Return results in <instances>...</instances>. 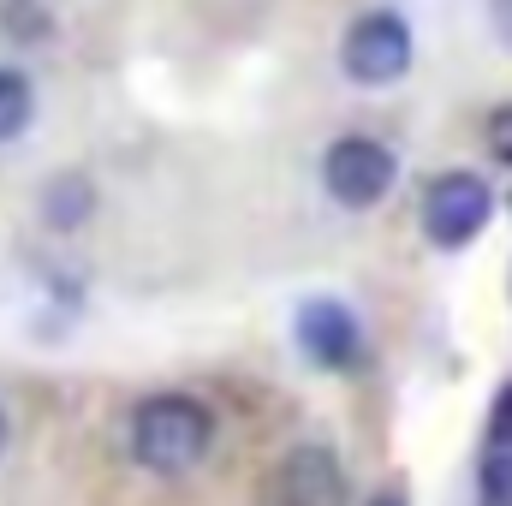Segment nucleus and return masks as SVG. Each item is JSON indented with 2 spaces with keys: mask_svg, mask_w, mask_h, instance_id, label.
Listing matches in <instances>:
<instances>
[{
  "mask_svg": "<svg viewBox=\"0 0 512 506\" xmlns=\"http://www.w3.org/2000/svg\"><path fill=\"white\" fill-rule=\"evenodd\" d=\"M126 447H131V459H137V471H149V477H185V471H197L215 453V411H209V399L179 393V387L149 393L131 411Z\"/></svg>",
  "mask_w": 512,
  "mask_h": 506,
  "instance_id": "obj_1",
  "label": "nucleus"
},
{
  "mask_svg": "<svg viewBox=\"0 0 512 506\" xmlns=\"http://www.w3.org/2000/svg\"><path fill=\"white\" fill-rule=\"evenodd\" d=\"M417 221H423V239L435 251H465L471 239H483V227L495 221V191L483 173L471 167H447L423 185V203H417Z\"/></svg>",
  "mask_w": 512,
  "mask_h": 506,
  "instance_id": "obj_2",
  "label": "nucleus"
},
{
  "mask_svg": "<svg viewBox=\"0 0 512 506\" xmlns=\"http://www.w3.org/2000/svg\"><path fill=\"white\" fill-rule=\"evenodd\" d=\"M411 54H417V42H411V24L399 18V12H358L352 24H346V36H340V72L352 78V84H364V90H387V84H399L405 72H411Z\"/></svg>",
  "mask_w": 512,
  "mask_h": 506,
  "instance_id": "obj_3",
  "label": "nucleus"
},
{
  "mask_svg": "<svg viewBox=\"0 0 512 506\" xmlns=\"http://www.w3.org/2000/svg\"><path fill=\"white\" fill-rule=\"evenodd\" d=\"M393 179H399V155L387 149L382 137L346 131V137H334V143L322 149V191H328L340 209H352V215L376 209L387 191H393Z\"/></svg>",
  "mask_w": 512,
  "mask_h": 506,
  "instance_id": "obj_4",
  "label": "nucleus"
},
{
  "mask_svg": "<svg viewBox=\"0 0 512 506\" xmlns=\"http://www.w3.org/2000/svg\"><path fill=\"white\" fill-rule=\"evenodd\" d=\"M292 334H298V352H304L316 370L346 376V370L364 364V328H358L352 304H340V298H304Z\"/></svg>",
  "mask_w": 512,
  "mask_h": 506,
  "instance_id": "obj_5",
  "label": "nucleus"
},
{
  "mask_svg": "<svg viewBox=\"0 0 512 506\" xmlns=\"http://www.w3.org/2000/svg\"><path fill=\"white\" fill-rule=\"evenodd\" d=\"M274 495H280V506H346L352 501V477H346V465H340L334 447L304 441V447H292L280 459Z\"/></svg>",
  "mask_w": 512,
  "mask_h": 506,
  "instance_id": "obj_6",
  "label": "nucleus"
},
{
  "mask_svg": "<svg viewBox=\"0 0 512 506\" xmlns=\"http://www.w3.org/2000/svg\"><path fill=\"white\" fill-rule=\"evenodd\" d=\"M36 209H42V221H48L54 233H78V227L96 215V185H90L84 173H54V179L42 185Z\"/></svg>",
  "mask_w": 512,
  "mask_h": 506,
  "instance_id": "obj_7",
  "label": "nucleus"
},
{
  "mask_svg": "<svg viewBox=\"0 0 512 506\" xmlns=\"http://www.w3.org/2000/svg\"><path fill=\"white\" fill-rule=\"evenodd\" d=\"M36 120V90L18 66H0V143H18Z\"/></svg>",
  "mask_w": 512,
  "mask_h": 506,
  "instance_id": "obj_8",
  "label": "nucleus"
},
{
  "mask_svg": "<svg viewBox=\"0 0 512 506\" xmlns=\"http://www.w3.org/2000/svg\"><path fill=\"white\" fill-rule=\"evenodd\" d=\"M477 506H512V447L489 441V453L477 465Z\"/></svg>",
  "mask_w": 512,
  "mask_h": 506,
  "instance_id": "obj_9",
  "label": "nucleus"
},
{
  "mask_svg": "<svg viewBox=\"0 0 512 506\" xmlns=\"http://www.w3.org/2000/svg\"><path fill=\"white\" fill-rule=\"evenodd\" d=\"M489 441L495 447H512V381L495 393V405H489Z\"/></svg>",
  "mask_w": 512,
  "mask_h": 506,
  "instance_id": "obj_10",
  "label": "nucleus"
},
{
  "mask_svg": "<svg viewBox=\"0 0 512 506\" xmlns=\"http://www.w3.org/2000/svg\"><path fill=\"white\" fill-rule=\"evenodd\" d=\"M489 149H495V161H507L512 167V102L489 114Z\"/></svg>",
  "mask_w": 512,
  "mask_h": 506,
  "instance_id": "obj_11",
  "label": "nucleus"
},
{
  "mask_svg": "<svg viewBox=\"0 0 512 506\" xmlns=\"http://www.w3.org/2000/svg\"><path fill=\"white\" fill-rule=\"evenodd\" d=\"M495 24L507 30V42H512V0H495Z\"/></svg>",
  "mask_w": 512,
  "mask_h": 506,
  "instance_id": "obj_12",
  "label": "nucleus"
},
{
  "mask_svg": "<svg viewBox=\"0 0 512 506\" xmlns=\"http://www.w3.org/2000/svg\"><path fill=\"white\" fill-rule=\"evenodd\" d=\"M370 506H405V495H376Z\"/></svg>",
  "mask_w": 512,
  "mask_h": 506,
  "instance_id": "obj_13",
  "label": "nucleus"
},
{
  "mask_svg": "<svg viewBox=\"0 0 512 506\" xmlns=\"http://www.w3.org/2000/svg\"><path fill=\"white\" fill-rule=\"evenodd\" d=\"M0 453H6V411H0Z\"/></svg>",
  "mask_w": 512,
  "mask_h": 506,
  "instance_id": "obj_14",
  "label": "nucleus"
}]
</instances>
